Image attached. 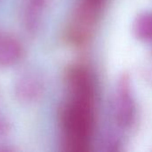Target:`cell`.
<instances>
[{"mask_svg":"<svg viewBox=\"0 0 152 152\" xmlns=\"http://www.w3.org/2000/svg\"><path fill=\"white\" fill-rule=\"evenodd\" d=\"M85 1H86V2H88V3H90V4H94V5H96V6L100 7L101 4H102V2L103 0H85Z\"/></svg>","mask_w":152,"mask_h":152,"instance_id":"ba28073f","label":"cell"},{"mask_svg":"<svg viewBox=\"0 0 152 152\" xmlns=\"http://www.w3.org/2000/svg\"><path fill=\"white\" fill-rule=\"evenodd\" d=\"M69 95L60 114L62 143L67 151H86L94 126L93 94Z\"/></svg>","mask_w":152,"mask_h":152,"instance_id":"6da1fadb","label":"cell"},{"mask_svg":"<svg viewBox=\"0 0 152 152\" xmlns=\"http://www.w3.org/2000/svg\"><path fill=\"white\" fill-rule=\"evenodd\" d=\"M25 56L23 43L13 34L0 31V68L19 64Z\"/></svg>","mask_w":152,"mask_h":152,"instance_id":"5b68a950","label":"cell"},{"mask_svg":"<svg viewBox=\"0 0 152 152\" xmlns=\"http://www.w3.org/2000/svg\"><path fill=\"white\" fill-rule=\"evenodd\" d=\"M10 131V124L6 118L0 114V137L6 135Z\"/></svg>","mask_w":152,"mask_h":152,"instance_id":"52a82bcc","label":"cell"},{"mask_svg":"<svg viewBox=\"0 0 152 152\" xmlns=\"http://www.w3.org/2000/svg\"><path fill=\"white\" fill-rule=\"evenodd\" d=\"M45 84L42 77L37 70L29 69L20 74L14 84L16 99L26 105L38 102L44 94Z\"/></svg>","mask_w":152,"mask_h":152,"instance_id":"3957f363","label":"cell"},{"mask_svg":"<svg viewBox=\"0 0 152 152\" xmlns=\"http://www.w3.org/2000/svg\"><path fill=\"white\" fill-rule=\"evenodd\" d=\"M134 31L137 37L144 41H152V13L140 15L134 25Z\"/></svg>","mask_w":152,"mask_h":152,"instance_id":"8992f818","label":"cell"},{"mask_svg":"<svg viewBox=\"0 0 152 152\" xmlns=\"http://www.w3.org/2000/svg\"><path fill=\"white\" fill-rule=\"evenodd\" d=\"M99 8L85 0H81L75 9L67 28V37L71 43L82 44L90 37Z\"/></svg>","mask_w":152,"mask_h":152,"instance_id":"7a4b0ae2","label":"cell"},{"mask_svg":"<svg viewBox=\"0 0 152 152\" xmlns=\"http://www.w3.org/2000/svg\"><path fill=\"white\" fill-rule=\"evenodd\" d=\"M50 0H22L20 19L22 27L29 37H36L43 23Z\"/></svg>","mask_w":152,"mask_h":152,"instance_id":"277c9868","label":"cell"}]
</instances>
